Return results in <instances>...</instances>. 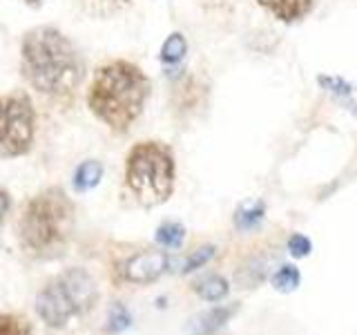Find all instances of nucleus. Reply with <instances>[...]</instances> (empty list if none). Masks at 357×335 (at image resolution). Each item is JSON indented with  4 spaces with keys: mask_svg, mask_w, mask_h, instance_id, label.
Instances as JSON below:
<instances>
[{
    "mask_svg": "<svg viewBox=\"0 0 357 335\" xmlns=\"http://www.w3.org/2000/svg\"><path fill=\"white\" fill-rule=\"evenodd\" d=\"M21 72L36 92L52 99H70L83 81V61L61 30L43 25L23 36Z\"/></svg>",
    "mask_w": 357,
    "mask_h": 335,
    "instance_id": "obj_1",
    "label": "nucleus"
},
{
    "mask_svg": "<svg viewBox=\"0 0 357 335\" xmlns=\"http://www.w3.org/2000/svg\"><path fill=\"white\" fill-rule=\"evenodd\" d=\"M150 99V79L139 65L112 61L101 65L88 90L92 114L110 130L125 132L143 114Z\"/></svg>",
    "mask_w": 357,
    "mask_h": 335,
    "instance_id": "obj_2",
    "label": "nucleus"
},
{
    "mask_svg": "<svg viewBox=\"0 0 357 335\" xmlns=\"http://www.w3.org/2000/svg\"><path fill=\"white\" fill-rule=\"evenodd\" d=\"M74 226V204L61 188H47L27 204L18 222L23 244L36 255L61 253Z\"/></svg>",
    "mask_w": 357,
    "mask_h": 335,
    "instance_id": "obj_3",
    "label": "nucleus"
},
{
    "mask_svg": "<svg viewBox=\"0 0 357 335\" xmlns=\"http://www.w3.org/2000/svg\"><path fill=\"white\" fill-rule=\"evenodd\" d=\"M174 155L161 141H141L125 157V186L141 206L163 204L174 193Z\"/></svg>",
    "mask_w": 357,
    "mask_h": 335,
    "instance_id": "obj_4",
    "label": "nucleus"
},
{
    "mask_svg": "<svg viewBox=\"0 0 357 335\" xmlns=\"http://www.w3.org/2000/svg\"><path fill=\"white\" fill-rule=\"evenodd\" d=\"M36 137V108L25 92L0 97V157L16 159L32 150Z\"/></svg>",
    "mask_w": 357,
    "mask_h": 335,
    "instance_id": "obj_5",
    "label": "nucleus"
},
{
    "mask_svg": "<svg viewBox=\"0 0 357 335\" xmlns=\"http://www.w3.org/2000/svg\"><path fill=\"white\" fill-rule=\"evenodd\" d=\"M36 309H39V315L50 324V327H63L76 311V304L70 298V293L65 291L63 282H54L39 295L36 300Z\"/></svg>",
    "mask_w": 357,
    "mask_h": 335,
    "instance_id": "obj_6",
    "label": "nucleus"
},
{
    "mask_svg": "<svg viewBox=\"0 0 357 335\" xmlns=\"http://www.w3.org/2000/svg\"><path fill=\"white\" fill-rule=\"evenodd\" d=\"M167 268V257L161 251H143L130 257L123 266V275L127 282L134 284H147L159 280Z\"/></svg>",
    "mask_w": 357,
    "mask_h": 335,
    "instance_id": "obj_7",
    "label": "nucleus"
},
{
    "mask_svg": "<svg viewBox=\"0 0 357 335\" xmlns=\"http://www.w3.org/2000/svg\"><path fill=\"white\" fill-rule=\"evenodd\" d=\"M61 282L65 286V291L70 293V298L74 300V304H76L79 313L88 311L94 304V300H96V286H94L92 277L85 271H81V268H74V271L65 273L61 277Z\"/></svg>",
    "mask_w": 357,
    "mask_h": 335,
    "instance_id": "obj_8",
    "label": "nucleus"
},
{
    "mask_svg": "<svg viewBox=\"0 0 357 335\" xmlns=\"http://www.w3.org/2000/svg\"><path fill=\"white\" fill-rule=\"evenodd\" d=\"M259 7H264L266 12L277 18L279 23L293 25L304 21V18L313 12L317 0H257Z\"/></svg>",
    "mask_w": 357,
    "mask_h": 335,
    "instance_id": "obj_9",
    "label": "nucleus"
},
{
    "mask_svg": "<svg viewBox=\"0 0 357 335\" xmlns=\"http://www.w3.org/2000/svg\"><path fill=\"white\" fill-rule=\"evenodd\" d=\"M264 213H266L264 201L250 199L237 208V213H234V226H237L239 231H250V228H255L261 219H264Z\"/></svg>",
    "mask_w": 357,
    "mask_h": 335,
    "instance_id": "obj_10",
    "label": "nucleus"
},
{
    "mask_svg": "<svg viewBox=\"0 0 357 335\" xmlns=\"http://www.w3.org/2000/svg\"><path fill=\"white\" fill-rule=\"evenodd\" d=\"M103 177V166L99 161H83V164L74 172V188L85 193V190L99 186V181Z\"/></svg>",
    "mask_w": 357,
    "mask_h": 335,
    "instance_id": "obj_11",
    "label": "nucleus"
},
{
    "mask_svg": "<svg viewBox=\"0 0 357 335\" xmlns=\"http://www.w3.org/2000/svg\"><path fill=\"white\" fill-rule=\"evenodd\" d=\"M187 54V41L183 34H170L165 38V43L161 45V61L167 65H176L178 61H183V56Z\"/></svg>",
    "mask_w": 357,
    "mask_h": 335,
    "instance_id": "obj_12",
    "label": "nucleus"
},
{
    "mask_svg": "<svg viewBox=\"0 0 357 335\" xmlns=\"http://www.w3.org/2000/svg\"><path fill=\"white\" fill-rule=\"evenodd\" d=\"M196 293L208 302H219L228 295V282H225L223 277H217V275L205 277V280L196 284Z\"/></svg>",
    "mask_w": 357,
    "mask_h": 335,
    "instance_id": "obj_13",
    "label": "nucleus"
},
{
    "mask_svg": "<svg viewBox=\"0 0 357 335\" xmlns=\"http://www.w3.org/2000/svg\"><path fill=\"white\" fill-rule=\"evenodd\" d=\"M183 239H185V231L181 224L167 222V224L159 226V231H156V242L165 248H178L183 244Z\"/></svg>",
    "mask_w": 357,
    "mask_h": 335,
    "instance_id": "obj_14",
    "label": "nucleus"
},
{
    "mask_svg": "<svg viewBox=\"0 0 357 335\" xmlns=\"http://www.w3.org/2000/svg\"><path fill=\"white\" fill-rule=\"evenodd\" d=\"M299 282H302V275H299V271L295 266H281L279 271L272 275V286H275L277 291L281 293H290L295 291Z\"/></svg>",
    "mask_w": 357,
    "mask_h": 335,
    "instance_id": "obj_15",
    "label": "nucleus"
},
{
    "mask_svg": "<svg viewBox=\"0 0 357 335\" xmlns=\"http://www.w3.org/2000/svg\"><path fill=\"white\" fill-rule=\"evenodd\" d=\"M0 335H32L30 324L18 315H0Z\"/></svg>",
    "mask_w": 357,
    "mask_h": 335,
    "instance_id": "obj_16",
    "label": "nucleus"
},
{
    "mask_svg": "<svg viewBox=\"0 0 357 335\" xmlns=\"http://www.w3.org/2000/svg\"><path fill=\"white\" fill-rule=\"evenodd\" d=\"M230 313H232V309H214V311H210L208 315H203V318H199V322H196V333H210V331H214V329H219L221 324L230 318Z\"/></svg>",
    "mask_w": 357,
    "mask_h": 335,
    "instance_id": "obj_17",
    "label": "nucleus"
},
{
    "mask_svg": "<svg viewBox=\"0 0 357 335\" xmlns=\"http://www.w3.org/2000/svg\"><path fill=\"white\" fill-rule=\"evenodd\" d=\"M317 83L322 85V90L335 94V97H349V94H353L351 83L344 81L342 76H326V74H322L317 79Z\"/></svg>",
    "mask_w": 357,
    "mask_h": 335,
    "instance_id": "obj_18",
    "label": "nucleus"
},
{
    "mask_svg": "<svg viewBox=\"0 0 357 335\" xmlns=\"http://www.w3.org/2000/svg\"><path fill=\"white\" fill-rule=\"evenodd\" d=\"M212 255H214V246H201L199 251H194L190 255V260L185 262L183 273H190L194 268H201L203 264H208V260H212Z\"/></svg>",
    "mask_w": 357,
    "mask_h": 335,
    "instance_id": "obj_19",
    "label": "nucleus"
},
{
    "mask_svg": "<svg viewBox=\"0 0 357 335\" xmlns=\"http://www.w3.org/2000/svg\"><path fill=\"white\" fill-rule=\"evenodd\" d=\"M130 327V315L125 313L123 306H114V309L110 311V324H108V329L112 333H119V331H123Z\"/></svg>",
    "mask_w": 357,
    "mask_h": 335,
    "instance_id": "obj_20",
    "label": "nucleus"
},
{
    "mask_svg": "<svg viewBox=\"0 0 357 335\" xmlns=\"http://www.w3.org/2000/svg\"><path fill=\"white\" fill-rule=\"evenodd\" d=\"M288 251L293 257H306L308 253L313 251L311 239L304 237V235H293L288 239Z\"/></svg>",
    "mask_w": 357,
    "mask_h": 335,
    "instance_id": "obj_21",
    "label": "nucleus"
},
{
    "mask_svg": "<svg viewBox=\"0 0 357 335\" xmlns=\"http://www.w3.org/2000/svg\"><path fill=\"white\" fill-rule=\"evenodd\" d=\"M9 206H12V199H9L7 190H5L3 186H0V224H3V219H5V215H7Z\"/></svg>",
    "mask_w": 357,
    "mask_h": 335,
    "instance_id": "obj_22",
    "label": "nucleus"
},
{
    "mask_svg": "<svg viewBox=\"0 0 357 335\" xmlns=\"http://www.w3.org/2000/svg\"><path fill=\"white\" fill-rule=\"evenodd\" d=\"M25 3H27V5H32V7H39V5L43 3V0H25Z\"/></svg>",
    "mask_w": 357,
    "mask_h": 335,
    "instance_id": "obj_23",
    "label": "nucleus"
}]
</instances>
